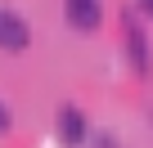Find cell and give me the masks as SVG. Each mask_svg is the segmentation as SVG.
<instances>
[{"instance_id":"277c9868","label":"cell","mask_w":153,"mask_h":148,"mask_svg":"<svg viewBox=\"0 0 153 148\" xmlns=\"http://www.w3.org/2000/svg\"><path fill=\"white\" fill-rule=\"evenodd\" d=\"M126 40H131V58L140 72H149V49H144V36L135 32V23H126Z\"/></svg>"},{"instance_id":"7a4b0ae2","label":"cell","mask_w":153,"mask_h":148,"mask_svg":"<svg viewBox=\"0 0 153 148\" xmlns=\"http://www.w3.org/2000/svg\"><path fill=\"white\" fill-rule=\"evenodd\" d=\"M27 40H32V32H27V23L18 18V14H5L0 9V49H27Z\"/></svg>"},{"instance_id":"8992f818","label":"cell","mask_w":153,"mask_h":148,"mask_svg":"<svg viewBox=\"0 0 153 148\" xmlns=\"http://www.w3.org/2000/svg\"><path fill=\"white\" fill-rule=\"evenodd\" d=\"M140 9H144V14H149V18H153V0H140Z\"/></svg>"},{"instance_id":"6da1fadb","label":"cell","mask_w":153,"mask_h":148,"mask_svg":"<svg viewBox=\"0 0 153 148\" xmlns=\"http://www.w3.org/2000/svg\"><path fill=\"white\" fill-rule=\"evenodd\" d=\"M63 14H68V23H72L76 32H95L99 18H104L99 0H63Z\"/></svg>"},{"instance_id":"3957f363","label":"cell","mask_w":153,"mask_h":148,"mask_svg":"<svg viewBox=\"0 0 153 148\" xmlns=\"http://www.w3.org/2000/svg\"><path fill=\"white\" fill-rule=\"evenodd\" d=\"M59 135H63V144H68V148L86 144V117L76 112V108H63V112H59Z\"/></svg>"},{"instance_id":"5b68a950","label":"cell","mask_w":153,"mask_h":148,"mask_svg":"<svg viewBox=\"0 0 153 148\" xmlns=\"http://www.w3.org/2000/svg\"><path fill=\"white\" fill-rule=\"evenodd\" d=\"M5 126H9V108L0 103V130H5Z\"/></svg>"}]
</instances>
